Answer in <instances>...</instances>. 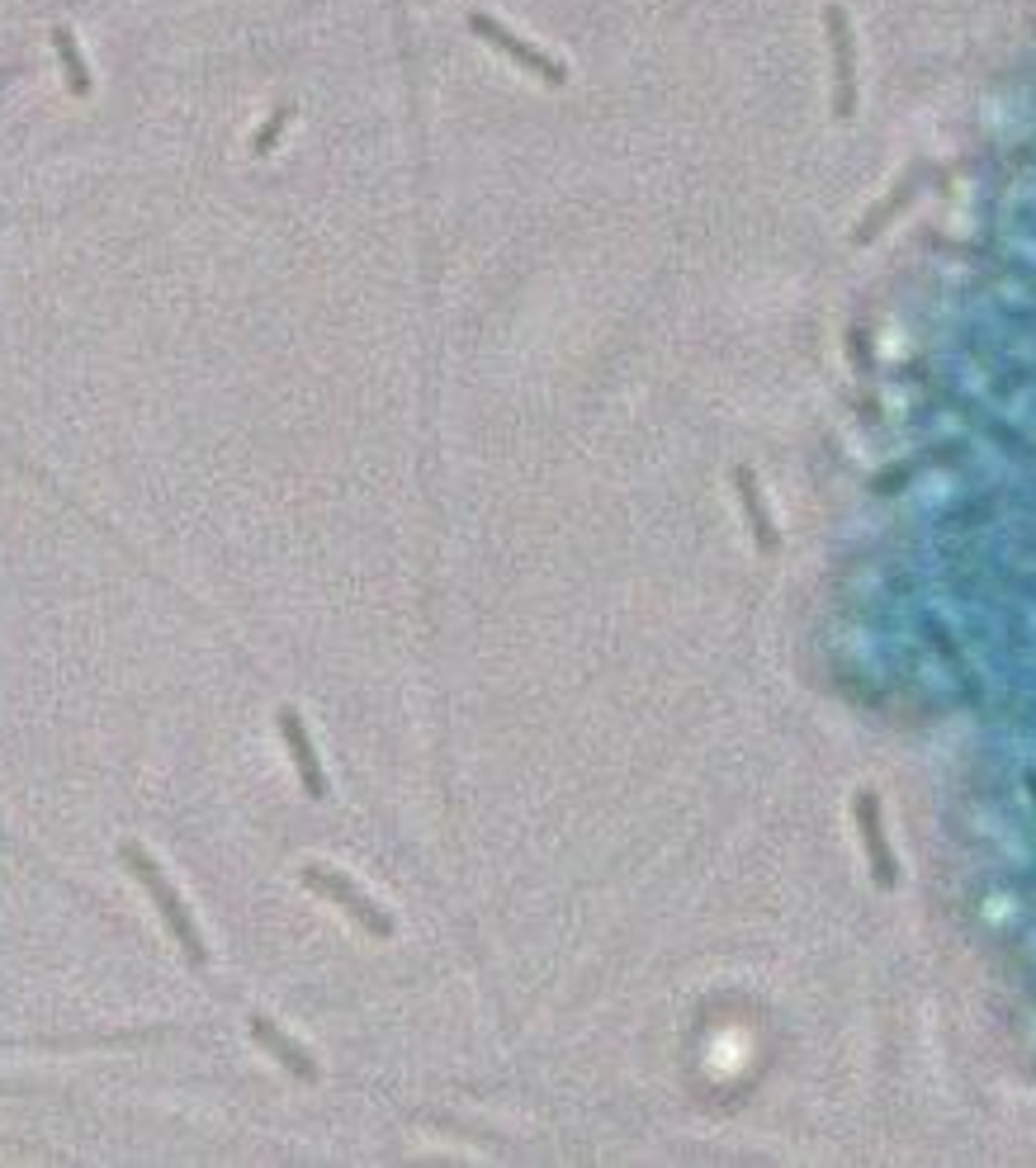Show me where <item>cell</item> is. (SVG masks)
<instances>
[{"instance_id":"obj_1","label":"cell","mask_w":1036,"mask_h":1168,"mask_svg":"<svg viewBox=\"0 0 1036 1168\" xmlns=\"http://www.w3.org/2000/svg\"><path fill=\"white\" fill-rule=\"evenodd\" d=\"M824 25H828V39H834V105L847 119L857 109V43H852V25L842 15V5L824 10Z\"/></svg>"}]
</instances>
